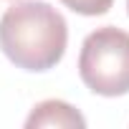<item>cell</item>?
Masks as SVG:
<instances>
[{
    "instance_id": "1",
    "label": "cell",
    "mask_w": 129,
    "mask_h": 129,
    "mask_svg": "<svg viewBox=\"0 0 129 129\" xmlns=\"http://www.w3.org/2000/svg\"><path fill=\"white\" fill-rule=\"evenodd\" d=\"M69 25L46 0H20L0 18V48L23 71H48L63 58Z\"/></svg>"
},
{
    "instance_id": "2",
    "label": "cell",
    "mask_w": 129,
    "mask_h": 129,
    "mask_svg": "<svg viewBox=\"0 0 129 129\" xmlns=\"http://www.w3.org/2000/svg\"><path fill=\"white\" fill-rule=\"evenodd\" d=\"M79 76L99 96L129 94V33L116 25L91 30L81 43Z\"/></svg>"
},
{
    "instance_id": "3",
    "label": "cell",
    "mask_w": 129,
    "mask_h": 129,
    "mask_svg": "<svg viewBox=\"0 0 129 129\" xmlns=\"http://www.w3.org/2000/svg\"><path fill=\"white\" fill-rule=\"evenodd\" d=\"M86 119L79 109L61 99H48L33 106V111L25 119V129H84Z\"/></svg>"
},
{
    "instance_id": "4",
    "label": "cell",
    "mask_w": 129,
    "mask_h": 129,
    "mask_svg": "<svg viewBox=\"0 0 129 129\" xmlns=\"http://www.w3.org/2000/svg\"><path fill=\"white\" fill-rule=\"evenodd\" d=\"M61 3L79 15H104L114 5V0H61Z\"/></svg>"
},
{
    "instance_id": "5",
    "label": "cell",
    "mask_w": 129,
    "mask_h": 129,
    "mask_svg": "<svg viewBox=\"0 0 129 129\" xmlns=\"http://www.w3.org/2000/svg\"><path fill=\"white\" fill-rule=\"evenodd\" d=\"M126 10H129V0H126Z\"/></svg>"
}]
</instances>
